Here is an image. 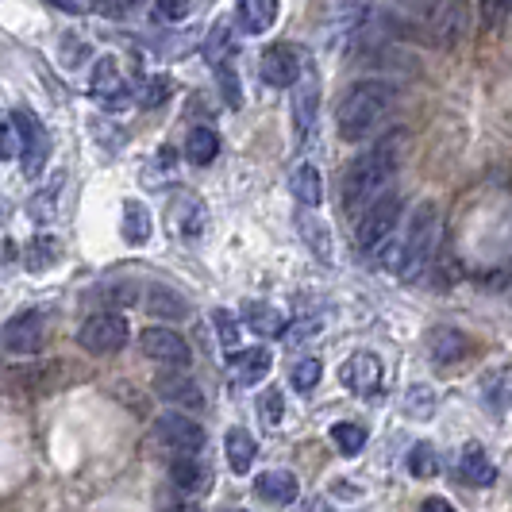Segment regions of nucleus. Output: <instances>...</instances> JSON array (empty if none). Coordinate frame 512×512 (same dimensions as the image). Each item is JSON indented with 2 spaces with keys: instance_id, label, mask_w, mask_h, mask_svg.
<instances>
[{
  "instance_id": "7c9ffc66",
  "label": "nucleus",
  "mask_w": 512,
  "mask_h": 512,
  "mask_svg": "<svg viewBox=\"0 0 512 512\" xmlns=\"http://www.w3.org/2000/svg\"><path fill=\"white\" fill-rule=\"evenodd\" d=\"M332 439H335V447H339V455L355 459L362 447H366V428H359V424H335Z\"/></svg>"
},
{
  "instance_id": "c03bdc74",
  "label": "nucleus",
  "mask_w": 512,
  "mask_h": 512,
  "mask_svg": "<svg viewBox=\"0 0 512 512\" xmlns=\"http://www.w3.org/2000/svg\"><path fill=\"white\" fill-rule=\"evenodd\" d=\"M505 378H509V374L497 370V374H493V389H489V393H493V409L497 412H505V393H509V389H505Z\"/></svg>"
},
{
  "instance_id": "c9c22d12",
  "label": "nucleus",
  "mask_w": 512,
  "mask_h": 512,
  "mask_svg": "<svg viewBox=\"0 0 512 512\" xmlns=\"http://www.w3.org/2000/svg\"><path fill=\"white\" fill-rule=\"evenodd\" d=\"M193 0H154V20L158 24H181L189 16Z\"/></svg>"
},
{
  "instance_id": "412c9836",
  "label": "nucleus",
  "mask_w": 512,
  "mask_h": 512,
  "mask_svg": "<svg viewBox=\"0 0 512 512\" xmlns=\"http://www.w3.org/2000/svg\"><path fill=\"white\" fill-rule=\"evenodd\" d=\"M255 493L270 505H293L297 501V478L289 470H266V474H258Z\"/></svg>"
},
{
  "instance_id": "20e7f679",
  "label": "nucleus",
  "mask_w": 512,
  "mask_h": 512,
  "mask_svg": "<svg viewBox=\"0 0 512 512\" xmlns=\"http://www.w3.org/2000/svg\"><path fill=\"white\" fill-rule=\"evenodd\" d=\"M436 243H439V208L432 201H424V205L412 212L409 228H405V243L389 258V266L397 270V278L401 282H416L424 274V266L432 262V255H436Z\"/></svg>"
},
{
  "instance_id": "de8ad7c7",
  "label": "nucleus",
  "mask_w": 512,
  "mask_h": 512,
  "mask_svg": "<svg viewBox=\"0 0 512 512\" xmlns=\"http://www.w3.org/2000/svg\"><path fill=\"white\" fill-rule=\"evenodd\" d=\"M166 512H189V509H166Z\"/></svg>"
},
{
  "instance_id": "9b49d317",
  "label": "nucleus",
  "mask_w": 512,
  "mask_h": 512,
  "mask_svg": "<svg viewBox=\"0 0 512 512\" xmlns=\"http://www.w3.org/2000/svg\"><path fill=\"white\" fill-rule=\"evenodd\" d=\"M43 332H47L43 312H39V308H27V312L12 316V320L4 324L0 343H4L8 355H35V351L43 347Z\"/></svg>"
},
{
  "instance_id": "72a5a7b5",
  "label": "nucleus",
  "mask_w": 512,
  "mask_h": 512,
  "mask_svg": "<svg viewBox=\"0 0 512 512\" xmlns=\"http://www.w3.org/2000/svg\"><path fill=\"white\" fill-rule=\"evenodd\" d=\"M320 374H324L320 359H301L297 366H293L289 382H293V389H297V393H312V389L320 385Z\"/></svg>"
},
{
  "instance_id": "6e6552de",
  "label": "nucleus",
  "mask_w": 512,
  "mask_h": 512,
  "mask_svg": "<svg viewBox=\"0 0 512 512\" xmlns=\"http://www.w3.org/2000/svg\"><path fill=\"white\" fill-rule=\"evenodd\" d=\"M158 439L174 451V459H201V447H205V428L197 420H189L185 412H166L158 416Z\"/></svg>"
},
{
  "instance_id": "ddd939ff",
  "label": "nucleus",
  "mask_w": 512,
  "mask_h": 512,
  "mask_svg": "<svg viewBox=\"0 0 512 512\" xmlns=\"http://www.w3.org/2000/svg\"><path fill=\"white\" fill-rule=\"evenodd\" d=\"M316 112H320V77L312 66L297 77V93H293V124H297V139H308L316 128Z\"/></svg>"
},
{
  "instance_id": "79ce46f5",
  "label": "nucleus",
  "mask_w": 512,
  "mask_h": 512,
  "mask_svg": "<svg viewBox=\"0 0 512 512\" xmlns=\"http://www.w3.org/2000/svg\"><path fill=\"white\" fill-rule=\"evenodd\" d=\"M509 16V0H482V20L486 27H497Z\"/></svg>"
},
{
  "instance_id": "a211bd4d",
  "label": "nucleus",
  "mask_w": 512,
  "mask_h": 512,
  "mask_svg": "<svg viewBox=\"0 0 512 512\" xmlns=\"http://www.w3.org/2000/svg\"><path fill=\"white\" fill-rule=\"evenodd\" d=\"M270 366H274V359L266 347H247V351L231 355V378H235V385H258L270 374Z\"/></svg>"
},
{
  "instance_id": "f704fd0d",
  "label": "nucleus",
  "mask_w": 512,
  "mask_h": 512,
  "mask_svg": "<svg viewBox=\"0 0 512 512\" xmlns=\"http://www.w3.org/2000/svg\"><path fill=\"white\" fill-rule=\"evenodd\" d=\"M439 462H436V451L428 447V443H416L409 455V474L412 478H436Z\"/></svg>"
},
{
  "instance_id": "423d86ee",
  "label": "nucleus",
  "mask_w": 512,
  "mask_h": 512,
  "mask_svg": "<svg viewBox=\"0 0 512 512\" xmlns=\"http://www.w3.org/2000/svg\"><path fill=\"white\" fill-rule=\"evenodd\" d=\"M12 128L20 139V158H24V178H39L43 166H47V154H51V139L43 120L31 112V108H16L12 112Z\"/></svg>"
},
{
  "instance_id": "0eeeda50",
  "label": "nucleus",
  "mask_w": 512,
  "mask_h": 512,
  "mask_svg": "<svg viewBox=\"0 0 512 512\" xmlns=\"http://www.w3.org/2000/svg\"><path fill=\"white\" fill-rule=\"evenodd\" d=\"M128 335H131V328L120 312H97V316H89V320L81 324L77 343H81L89 355H116V351L128 343Z\"/></svg>"
},
{
  "instance_id": "e433bc0d",
  "label": "nucleus",
  "mask_w": 512,
  "mask_h": 512,
  "mask_svg": "<svg viewBox=\"0 0 512 512\" xmlns=\"http://www.w3.org/2000/svg\"><path fill=\"white\" fill-rule=\"evenodd\" d=\"M216 77H220V93H224V101H228V108H239V104H243V85H239V77H235V70H231L228 62H220V70H216Z\"/></svg>"
},
{
  "instance_id": "c756f323",
  "label": "nucleus",
  "mask_w": 512,
  "mask_h": 512,
  "mask_svg": "<svg viewBox=\"0 0 512 512\" xmlns=\"http://www.w3.org/2000/svg\"><path fill=\"white\" fill-rule=\"evenodd\" d=\"M258 420H262V424H266V428H278V424H282L285 420V397H282V389H274V385H270V389H266V393H258Z\"/></svg>"
},
{
  "instance_id": "9d476101",
  "label": "nucleus",
  "mask_w": 512,
  "mask_h": 512,
  "mask_svg": "<svg viewBox=\"0 0 512 512\" xmlns=\"http://www.w3.org/2000/svg\"><path fill=\"white\" fill-rule=\"evenodd\" d=\"M89 97L101 101L104 108H124V104L131 101L128 81H124L120 62H116L112 54H104V58L93 62V70H89Z\"/></svg>"
},
{
  "instance_id": "4be33fe9",
  "label": "nucleus",
  "mask_w": 512,
  "mask_h": 512,
  "mask_svg": "<svg viewBox=\"0 0 512 512\" xmlns=\"http://www.w3.org/2000/svg\"><path fill=\"white\" fill-rule=\"evenodd\" d=\"M120 235H124V243H131V247H143V243L154 235L151 212H147L143 201H124V224H120Z\"/></svg>"
},
{
  "instance_id": "f3484780",
  "label": "nucleus",
  "mask_w": 512,
  "mask_h": 512,
  "mask_svg": "<svg viewBox=\"0 0 512 512\" xmlns=\"http://www.w3.org/2000/svg\"><path fill=\"white\" fill-rule=\"evenodd\" d=\"M278 16H282L278 0H235V20L247 35H266L278 24Z\"/></svg>"
},
{
  "instance_id": "473e14b6",
  "label": "nucleus",
  "mask_w": 512,
  "mask_h": 512,
  "mask_svg": "<svg viewBox=\"0 0 512 512\" xmlns=\"http://www.w3.org/2000/svg\"><path fill=\"white\" fill-rule=\"evenodd\" d=\"M212 324H216V335H220V347H224L228 355H235V351H239V320L231 316L228 308H216V312H212Z\"/></svg>"
},
{
  "instance_id": "49530a36",
  "label": "nucleus",
  "mask_w": 512,
  "mask_h": 512,
  "mask_svg": "<svg viewBox=\"0 0 512 512\" xmlns=\"http://www.w3.org/2000/svg\"><path fill=\"white\" fill-rule=\"evenodd\" d=\"M47 4H58L62 12H74V16H81V12H85V4H81V0H47Z\"/></svg>"
},
{
  "instance_id": "b1692460",
  "label": "nucleus",
  "mask_w": 512,
  "mask_h": 512,
  "mask_svg": "<svg viewBox=\"0 0 512 512\" xmlns=\"http://www.w3.org/2000/svg\"><path fill=\"white\" fill-rule=\"evenodd\" d=\"M216 154H220V135L208 128V124L189 131V139H185V158H189L193 166H208Z\"/></svg>"
},
{
  "instance_id": "2f4dec72",
  "label": "nucleus",
  "mask_w": 512,
  "mask_h": 512,
  "mask_svg": "<svg viewBox=\"0 0 512 512\" xmlns=\"http://www.w3.org/2000/svg\"><path fill=\"white\" fill-rule=\"evenodd\" d=\"M405 412H409L412 420H432V412H436V393H432L428 385H412L409 393H405Z\"/></svg>"
},
{
  "instance_id": "37998d69",
  "label": "nucleus",
  "mask_w": 512,
  "mask_h": 512,
  "mask_svg": "<svg viewBox=\"0 0 512 512\" xmlns=\"http://www.w3.org/2000/svg\"><path fill=\"white\" fill-rule=\"evenodd\" d=\"M301 231H305V239L316 247V255L320 258H332V247L320 239V228H316V220H301Z\"/></svg>"
},
{
  "instance_id": "dca6fc26",
  "label": "nucleus",
  "mask_w": 512,
  "mask_h": 512,
  "mask_svg": "<svg viewBox=\"0 0 512 512\" xmlns=\"http://www.w3.org/2000/svg\"><path fill=\"white\" fill-rule=\"evenodd\" d=\"M170 224H174V231L185 235V239H197V235L208 228L205 201H201L197 193H189V189H178V193L170 197Z\"/></svg>"
},
{
  "instance_id": "4468645a",
  "label": "nucleus",
  "mask_w": 512,
  "mask_h": 512,
  "mask_svg": "<svg viewBox=\"0 0 512 512\" xmlns=\"http://www.w3.org/2000/svg\"><path fill=\"white\" fill-rule=\"evenodd\" d=\"M139 347H143V355L154 362H166V366H189V343L181 339L178 332H170V328H147V332L139 335Z\"/></svg>"
},
{
  "instance_id": "c85d7f7f",
  "label": "nucleus",
  "mask_w": 512,
  "mask_h": 512,
  "mask_svg": "<svg viewBox=\"0 0 512 512\" xmlns=\"http://www.w3.org/2000/svg\"><path fill=\"white\" fill-rule=\"evenodd\" d=\"M54 258H58V239L54 235H39L31 247H27V270L31 274H43V270H51Z\"/></svg>"
},
{
  "instance_id": "1a4fd4ad",
  "label": "nucleus",
  "mask_w": 512,
  "mask_h": 512,
  "mask_svg": "<svg viewBox=\"0 0 512 512\" xmlns=\"http://www.w3.org/2000/svg\"><path fill=\"white\" fill-rule=\"evenodd\" d=\"M305 54L297 51L293 43H274L266 47L262 58H258V70H262V81L274 85V89H293L297 77L305 74Z\"/></svg>"
},
{
  "instance_id": "bb28decb",
  "label": "nucleus",
  "mask_w": 512,
  "mask_h": 512,
  "mask_svg": "<svg viewBox=\"0 0 512 512\" xmlns=\"http://www.w3.org/2000/svg\"><path fill=\"white\" fill-rule=\"evenodd\" d=\"M247 324H251V332L262 335V339L285 335V316L274 305H247Z\"/></svg>"
},
{
  "instance_id": "7ed1b4c3",
  "label": "nucleus",
  "mask_w": 512,
  "mask_h": 512,
  "mask_svg": "<svg viewBox=\"0 0 512 512\" xmlns=\"http://www.w3.org/2000/svg\"><path fill=\"white\" fill-rule=\"evenodd\" d=\"M393 174H397V143L385 139L374 151L359 154L347 166V174H343V208L347 212H359V208L374 205L385 189H389Z\"/></svg>"
},
{
  "instance_id": "6ab92c4d",
  "label": "nucleus",
  "mask_w": 512,
  "mask_h": 512,
  "mask_svg": "<svg viewBox=\"0 0 512 512\" xmlns=\"http://www.w3.org/2000/svg\"><path fill=\"white\" fill-rule=\"evenodd\" d=\"M459 474L470 482V486H493V462H489L486 455V447L482 443H462V451H459Z\"/></svg>"
},
{
  "instance_id": "ea45409f",
  "label": "nucleus",
  "mask_w": 512,
  "mask_h": 512,
  "mask_svg": "<svg viewBox=\"0 0 512 512\" xmlns=\"http://www.w3.org/2000/svg\"><path fill=\"white\" fill-rule=\"evenodd\" d=\"M231 24L224 20V24H216L212 27V35H208V47H205V54L208 58H216V62H224V54L231 51Z\"/></svg>"
},
{
  "instance_id": "f257e3e1",
  "label": "nucleus",
  "mask_w": 512,
  "mask_h": 512,
  "mask_svg": "<svg viewBox=\"0 0 512 512\" xmlns=\"http://www.w3.org/2000/svg\"><path fill=\"white\" fill-rule=\"evenodd\" d=\"M389 24H397V31L420 43L451 47L466 31V8L462 0H397V8L389 12Z\"/></svg>"
},
{
  "instance_id": "393cba45",
  "label": "nucleus",
  "mask_w": 512,
  "mask_h": 512,
  "mask_svg": "<svg viewBox=\"0 0 512 512\" xmlns=\"http://www.w3.org/2000/svg\"><path fill=\"white\" fill-rule=\"evenodd\" d=\"M293 193H297V201L305 208H320L324 205V181L316 174V166H297V174H293Z\"/></svg>"
},
{
  "instance_id": "cd10ccee",
  "label": "nucleus",
  "mask_w": 512,
  "mask_h": 512,
  "mask_svg": "<svg viewBox=\"0 0 512 512\" xmlns=\"http://www.w3.org/2000/svg\"><path fill=\"white\" fill-rule=\"evenodd\" d=\"M170 474H174V482L181 489H201L205 482H212V474L201 466V459H174L170 462Z\"/></svg>"
},
{
  "instance_id": "5701e85b",
  "label": "nucleus",
  "mask_w": 512,
  "mask_h": 512,
  "mask_svg": "<svg viewBox=\"0 0 512 512\" xmlns=\"http://www.w3.org/2000/svg\"><path fill=\"white\" fill-rule=\"evenodd\" d=\"M224 451H228V466L235 474H247L251 466H255V455H258V443L251 432H243V428H231L228 436H224Z\"/></svg>"
},
{
  "instance_id": "09e8293b",
  "label": "nucleus",
  "mask_w": 512,
  "mask_h": 512,
  "mask_svg": "<svg viewBox=\"0 0 512 512\" xmlns=\"http://www.w3.org/2000/svg\"><path fill=\"white\" fill-rule=\"evenodd\" d=\"M120 4H124V0H120Z\"/></svg>"
},
{
  "instance_id": "2eb2a0df",
  "label": "nucleus",
  "mask_w": 512,
  "mask_h": 512,
  "mask_svg": "<svg viewBox=\"0 0 512 512\" xmlns=\"http://www.w3.org/2000/svg\"><path fill=\"white\" fill-rule=\"evenodd\" d=\"M154 393H158L166 405H174V412L201 409V405H205V393H201V385L193 382L189 374H181V370L158 374V378H154Z\"/></svg>"
},
{
  "instance_id": "4c0bfd02",
  "label": "nucleus",
  "mask_w": 512,
  "mask_h": 512,
  "mask_svg": "<svg viewBox=\"0 0 512 512\" xmlns=\"http://www.w3.org/2000/svg\"><path fill=\"white\" fill-rule=\"evenodd\" d=\"M166 97H170V81H158V77L143 81V85H139V93H135V101L143 104V108H158Z\"/></svg>"
},
{
  "instance_id": "a18cd8bd",
  "label": "nucleus",
  "mask_w": 512,
  "mask_h": 512,
  "mask_svg": "<svg viewBox=\"0 0 512 512\" xmlns=\"http://www.w3.org/2000/svg\"><path fill=\"white\" fill-rule=\"evenodd\" d=\"M420 512H455V509H451V505H447L443 497H428V501L420 505Z\"/></svg>"
},
{
  "instance_id": "f8f14e48",
  "label": "nucleus",
  "mask_w": 512,
  "mask_h": 512,
  "mask_svg": "<svg viewBox=\"0 0 512 512\" xmlns=\"http://www.w3.org/2000/svg\"><path fill=\"white\" fill-rule=\"evenodd\" d=\"M339 382L347 385L351 393H359V397L378 393V385H382V359H378L374 351L351 355V359L339 366Z\"/></svg>"
},
{
  "instance_id": "aec40b11",
  "label": "nucleus",
  "mask_w": 512,
  "mask_h": 512,
  "mask_svg": "<svg viewBox=\"0 0 512 512\" xmlns=\"http://www.w3.org/2000/svg\"><path fill=\"white\" fill-rule=\"evenodd\" d=\"M143 308H147V316H158V320H185L189 316V301L178 297L170 285H151L143 297Z\"/></svg>"
},
{
  "instance_id": "f03ea898",
  "label": "nucleus",
  "mask_w": 512,
  "mask_h": 512,
  "mask_svg": "<svg viewBox=\"0 0 512 512\" xmlns=\"http://www.w3.org/2000/svg\"><path fill=\"white\" fill-rule=\"evenodd\" d=\"M393 97H397V89L389 81H374V77L355 81L339 97V104H335V128H339V135L351 139V143L366 139L385 120V112L393 108Z\"/></svg>"
},
{
  "instance_id": "a878e982",
  "label": "nucleus",
  "mask_w": 512,
  "mask_h": 512,
  "mask_svg": "<svg viewBox=\"0 0 512 512\" xmlns=\"http://www.w3.org/2000/svg\"><path fill=\"white\" fill-rule=\"evenodd\" d=\"M428 347H432V359L436 362H455L466 355V335L455 328H436L428 335Z\"/></svg>"
},
{
  "instance_id": "a19ab883",
  "label": "nucleus",
  "mask_w": 512,
  "mask_h": 512,
  "mask_svg": "<svg viewBox=\"0 0 512 512\" xmlns=\"http://www.w3.org/2000/svg\"><path fill=\"white\" fill-rule=\"evenodd\" d=\"M0 158H4V162L20 158V139H16V128H12V124L0 128Z\"/></svg>"
},
{
  "instance_id": "58836bf2",
  "label": "nucleus",
  "mask_w": 512,
  "mask_h": 512,
  "mask_svg": "<svg viewBox=\"0 0 512 512\" xmlns=\"http://www.w3.org/2000/svg\"><path fill=\"white\" fill-rule=\"evenodd\" d=\"M58 185H62V178L54 181L51 189H43V193L31 201V216H35L39 224H47V220L54 216V208H58Z\"/></svg>"
},
{
  "instance_id": "39448f33",
  "label": "nucleus",
  "mask_w": 512,
  "mask_h": 512,
  "mask_svg": "<svg viewBox=\"0 0 512 512\" xmlns=\"http://www.w3.org/2000/svg\"><path fill=\"white\" fill-rule=\"evenodd\" d=\"M401 212H405L401 193H382L374 205L362 208L359 228H355V243H359L366 255H370V251H378L385 239L393 235V228L401 224Z\"/></svg>"
}]
</instances>
